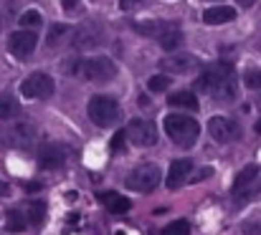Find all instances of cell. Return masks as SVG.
Wrapping results in <instances>:
<instances>
[{
  "label": "cell",
  "mask_w": 261,
  "mask_h": 235,
  "mask_svg": "<svg viewBox=\"0 0 261 235\" xmlns=\"http://www.w3.org/2000/svg\"><path fill=\"white\" fill-rule=\"evenodd\" d=\"M198 86H200V91L211 94L218 101H231V99H236V91H239L236 89V74H233L231 64H211L200 74Z\"/></svg>",
  "instance_id": "1"
},
{
  "label": "cell",
  "mask_w": 261,
  "mask_h": 235,
  "mask_svg": "<svg viewBox=\"0 0 261 235\" xmlns=\"http://www.w3.org/2000/svg\"><path fill=\"white\" fill-rule=\"evenodd\" d=\"M135 31L140 36H147V38H155L165 51H175L180 43H182V31L168 23V20H145V23H135Z\"/></svg>",
  "instance_id": "2"
},
{
  "label": "cell",
  "mask_w": 261,
  "mask_h": 235,
  "mask_svg": "<svg viewBox=\"0 0 261 235\" xmlns=\"http://www.w3.org/2000/svg\"><path fill=\"white\" fill-rule=\"evenodd\" d=\"M64 71L76 74V76L87 78V81H96V83L109 81V78L117 76V66H114V61H112V58H107V56H91V58H82V61L71 64V66H69V69H64Z\"/></svg>",
  "instance_id": "3"
},
{
  "label": "cell",
  "mask_w": 261,
  "mask_h": 235,
  "mask_svg": "<svg viewBox=\"0 0 261 235\" xmlns=\"http://www.w3.org/2000/svg\"><path fill=\"white\" fill-rule=\"evenodd\" d=\"M165 132L180 147H193L198 134H200V124L188 116V114H168L165 116Z\"/></svg>",
  "instance_id": "4"
},
{
  "label": "cell",
  "mask_w": 261,
  "mask_h": 235,
  "mask_svg": "<svg viewBox=\"0 0 261 235\" xmlns=\"http://www.w3.org/2000/svg\"><path fill=\"white\" fill-rule=\"evenodd\" d=\"M89 119L96 124V127H112L117 119H119V106L112 96H104V94H96L91 96L89 101Z\"/></svg>",
  "instance_id": "5"
},
{
  "label": "cell",
  "mask_w": 261,
  "mask_h": 235,
  "mask_svg": "<svg viewBox=\"0 0 261 235\" xmlns=\"http://www.w3.org/2000/svg\"><path fill=\"white\" fill-rule=\"evenodd\" d=\"M160 167L147 162V164H137L129 174H127V187L135 192H152L160 185Z\"/></svg>",
  "instance_id": "6"
},
{
  "label": "cell",
  "mask_w": 261,
  "mask_h": 235,
  "mask_svg": "<svg viewBox=\"0 0 261 235\" xmlns=\"http://www.w3.org/2000/svg\"><path fill=\"white\" fill-rule=\"evenodd\" d=\"M20 94L25 99H48L54 94V78L48 74H31V76L23 78L20 83Z\"/></svg>",
  "instance_id": "7"
},
{
  "label": "cell",
  "mask_w": 261,
  "mask_h": 235,
  "mask_svg": "<svg viewBox=\"0 0 261 235\" xmlns=\"http://www.w3.org/2000/svg\"><path fill=\"white\" fill-rule=\"evenodd\" d=\"M208 134H211L216 142H233V139L241 137V129H239V124H236L233 119H228V116H213V119L208 122Z\"/></svg>",
  "instance_id": "8"
},
{
  "label": "cell",
  "mask_w": 261,
  "mask_h": 235,
  "mask_svg": "<svg viewBox=\"0 0 261 235\" xmlns=\"http://www.w3.org/2000/svg\"><path fill=\"white\" fill-rule=\"evenodd\" d=\"M127 137H129V142L137 144V147H152V144L158 142L155 127H152L150 122H145V119H132L129 127H127Z\"/></svg>",
  "instance_id": "9"
},
{
  "label": "cell",
  "mask_w": 261,
  "mask_h": 235,
  "mask_svg": "<svg viewBox=\"0 0 261 235\" xmlns=\"http://www.w3.org/2000/svg\"><path fill=\"white\" fill-rule=\"evenodd\" d=\"M101 41H104V31H101L96 23H87V25H82V28H76V31L71 33V46L79 48V51L96 48Z\"/></svg>",
  "instance_id": "10"
},
{
  "label": "cell",
  "mask_w": 261,
  "mask_h": 235,
  "mask_svg": "<svg viewBox=\"0 0 261 235\" xmlns=\"http://www.w3.org/2000/svg\"><path fill=\"white\" fill-rule=\"evenodd\" d=\"M36 43H38V38H36L33 31H18V33L10 36L8 48H10V53H13L15 58H28V56L33 53Z\"/></svg>",
  "instance_id": "11"
},
{
  "label": "cell",
  "mask_w": 261,
  "mask_h": 235,
  "mask_svg": "<svg viewBox=\"0 0 261 235\" xmlns=\"http://www.w3.org/2000/svg\"><path fill=\"white\" fill-rule=\"evenodd\" d=\"M160 66H163L168 74H190V71L198 69V58L190 56V53H173V56H168Z\"/></svg>",
  "instance_id": "12"
},
{
  "label": "cell",
  "mask_w": 261,
  "mask_h": 235,
  "mask_svg": "<svg viewBox=\"0 0 261 235\" xmlns=\"http://www.w3.org/2000/svg\"><path fill=\"white\" fill-rule=\"evenodd\" d=\"M66 162V147L64 144H46L38 155V164L43 169H59Z\"/></svg>",
  "instance_id": "13"
},
{
  "label": "cell",
  "mask_w": 261,
  "mask_h": 235,
  "mask_svg": "<svg viewBox=\"0 0 261 235\" xmlns=\"http://www.w3.org/2000/svg\"><path fill=\"white\" fill-rule=\"evenodd\" d=\"M190 172H193V162L190 159H175L173 164H170V169H168V187L177 190L190 177Z\"/></svg>",
  "instance_id": "14"
},
{
  "label": "cell",
  "mask_w": 261,
  "mask_h": 235,
  "mask_svg": "<svg viewBox=\"0 0 261 235\" xmlns=\"http://www.w3.org/2000/svg\"><path fill=\"white\" fill-rule=\"evenodd\" d=\"M256 177H259V167H256V164H249L244 172H239V177H236V182H233V195H236L239 200H246V197H249V187L254 185Z\"/></svg>",
  "instance_id": "15"
},
{
  "label": "cell",
  "mask_w": 261,
  "mask_h": 235,
  "mask_svg": "<svg viewBox=\"0 0 261 235\" xmlns=\"http://www.w3.org/2000/svg\"><path fill=\"white\" fill-rule=\"evenodd\" d=\"M233 18H236V10L228 8V5H213V8H208V10L203 13V20H205L208 25H221V23H228V20H233Z\"/></svg>",
  "instance_id": "16"
},
{
  "label": "cell",
  "mask_w": 261,
  "mask_h": 235,
  "mask_svg": "<svg viewBox=\"0 0 261 235\" xmlns=\"http://www.w3.org/2000/svg\"><path fill=\"white\" fill-rule=\"evenodd\" d=\"M10 144L13 147H31L33 144V139H36V132H33V127H28V124H18V127H13L10 129Z\"/></svg>",
  "instance_id": "17"
},
{
  "label": "cell",
  "mask_w": 261,
  "mask_h": 235,
  "mask_svg": "<svg viewBox=\"0 0 261 235\" xmlns=\"http://www.w3.org/2000/svg\"><path fill=\"white\" fill-rule=\"evenodd\" d=\"M99 200L107 205V210L109 213H114V215H119V213H127L132 205H129V200L124 197V195H119V192H101L99 195Z\"/></svg>",
  "instance_id": "18"
},
{
  "label": "cell",
  "mask_w": 261,
  "mask_h": 235,
  "mask_svg": "<svg viewBox=\"0 0 261 235\" xmlns=\"http://www.w3.org/2000/svg\"><path fill=\"white\" fill-rule=\"evenodd\" d=\"M25 223H28V218H25L23 210H10L5 215V230L8 233H23L25 230Z\"/></svg>",
  "instance_id": "19"
},
{
  "label": "cell",
  "mask_w": 261,
  "mask_h": 235,
  "mask_svg": "<svg viewBox=\"0 0 261 235\" xmlns=\"http://www.w3.org/2000/svg\"><path fill=\"white\" fill-rule=\"evenodd\" d=\"M168 104H170V106H180V109H190V111L198 109V99H195V94H190V91H177V94H173V96L168 99Z\"/></svg>",
  "instance_id": "20"
},
{
  "label": "cell",
  "mask_w": 261,
  "mask_h": 235,
  "mask_svg": "<svg viewBox=\"0 0 261 235\" xmlns=\"http://www.w3.org/2000/svg\"><path fill=\"white\" fill-rule=\"evenodd\" d=\"M18 114V101H15V96L10 94V91H3L0 94V119L5 122V119H10V116H15Z\"/></svg>",
  "instance_id": "21"
},
{
  "label": "cell",
  "mask_w": 261,
  "mask_h": 235,
  "mask_svg": "<svg viewBox=\"0 0 261 235\" xmlns=\"http://www.w3.org/2000/svg\"><path fill=\"white\" fill-rule=\"evenodd\" d=\"M23 213H25V218H28L31 225H41L43 218H46V205L43 202H28Z\"/></svg>",
  "instance_id": "22"
},
{
  "label": "cell",
  "mask_w": 261,
  "mask_h": 235,
  "mask_svg": "<svg viewBox=\"0 0 261 235\" xmlns=\"http://www.w3.org/2000/svg\"><path fill=\"white\" fill-rule=\"evenodd\" d=\"M66 36H69V28H66V25H54V28H51V33H48V38H46V43H48L51 48H56V46H59V41H61V38H66Z\"/></svg>",
  "instance_id": "23"
},
{
  "label": "cell",
  "mask_w": 261,
  "mask_h": 235,
  "mask_svg": "<svg viewBox=\"0 0 261 235\" xmlns=\"http://www.w3.org/2000/svg\"><path fill=\"white\" fill-rule=\"evenodd\" d=\"M163 235H190V225L185 220H175L163 230Z\"/></svg>",
  "instance_id": "24"
},
{
  "label": "cell",
  "mask_w": 261,
  "mask_h": 235,
  "mask_svg": "<svg viewBox=\"0 0 261 235\" xmlns=\"http://www.w3.org/2000/svg\"><path fill=\"white\" fill-rule=\"evenodd\" d=\"M20 25H23V31H25V25L28 28H36V25H41V15L36 10H28V13L20 15Z\"/></svg>",
  "instance_id": "25"
},
{
  "label": "cell",
  "mask_w": 261,
  "mask_h": 235,
  "mask_svg": "<svg viewBox=\"0 0 261 235\" xmlns=\"http://www.w3.org/2000/svg\"><path fill=\"white\" fill-rule=\"evenodd\" d=\"M147 86H150V91L160 94V91H165V89L170 86V78L168 76H152L150 81H147Z\"/></svg>",
  "instance_id": "26"
},
{
  "label": "cell",
  "mask_w": 261,
  "mask_h": 235,
  "mask_svg": "<svg viewBox=\"0 0 261 235\" xmlns=\"http://www.w3.org/2000/svg\"><path fill=\"white\" fill-rule=\"evenodd\" d=\"M244 83H246L249 89H261V71H259V69H251V71H246Z\"/></svg>",
  "instance_id": "27"
},
{
  "label": "cell",
  "mask_w": 261,
  "mask_h": 235,
  "mask_svg": "<svg viewBox=\"0 0 261 235\" xmlns=\"http://www.w3.org/2000/svg\"><path fill=\"white\" fill-rule=\"evenodd\" d=\"M124 137H127V132H117V134L112 137V152H122V144H124Z\"/></svg>",
  "instance_id": "28"
},
{
  "label": "cell",
  "mask_w": 261,
  "mask_h": 235,
  "mask_svg": "<svg viewBox=\"0 0 261 235\" xmlns=\"http://www.w3.org/2000/svg\"><path fill=\"white\" fill-rule=\"evenodd\" d=\"M137 5H142V0H119V8L122 10H135Z\"/></svg>",
  "instance_id": "29"
},
{
  "label": "cell",
  "mask_w": 261,
  "mask_h": 235,
  "mask_svg": "<svg viewBox=\"0 0 261 235\" xmlns=\"http://www.w3.org/2000/svg\"><path fill=\"white\" fill-rule=\"evenodd\" d=\"M76 5H79V0H61V8L64 10H74Z\"/></svg>",
  "instance_id": "30"
},
{
  "label": "cell",
  "mask_w": 261,
  "mask_h": 235,
  "mask_svg": "<svg viewBox=\"0 0 261 235\" xmlns=\"http://www.w3.org/2000/svg\"><path fill=\"white\" fill-rule=\"evenodd\" d=\"M25 190H28V192H36V190H41V185H38V182H28Z\"/></svg>",
  "instance_id": "31"
},
{
  "label": "cell",
  "mask_w": 261,
  "mask_h": 235,
  "mask_svg": "<svg viewBox=\"0 0 261 235\" xmlns=\"http://www.w3.org/2000/svg\"><path fill=\"white\" fill-rule=\"evenodd\" d=\"M236 3H239V5H244V8H249V5H254L256 0H236Z\"/></svg>",
  "instance_id": "32"
},
{
  "label": "cell",
  "mask_w": 261,
  "mask_h": 235,
  "mask_svg": "<svg viewBox=\"0 0 261 235\" xmlns=\"http://www.w3.org/2000/svg\"><path fill=\"white\" fill-rule=\"evenodd\" d=\"M256 132H259V134H261V119H259V122H256Z\"/></svg>",
  "instance_id": "33"
}]
</instances>
